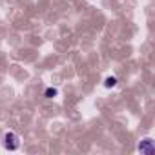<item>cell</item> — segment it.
<instances>
[{
  "label": "cell",
  "mask_w": 155,
  "mask_h": 155,
  "mask_svg": "<svg viewBox=\"0 0 155 155\" xmlns=\"http://www.w3.org/2000/svg\"><path fill=\"white\" fill-rule=\"evenodd\" d=\"M58 95V90L57 88H48L46 91H44V97L46 99H53V97H57Z\"/></svg>",
  "instance_id": "obj_3"
},
{
  "label": "cell",
  "mask_w": 155,
  "mask_h": 155,
  "mask_svg": "<svg viewBox=\"0 0 155 155\" xmlns=\"http://www.w3.org/2000/svg\"><path fill=\"white\" fill-rule=\"evenodd\" d=\"M139 151L140 153H146V155H151L155 150H153V142L150 140V139H144L140 144H139Z\"/></svg>",
  "instance_id": "obj_2"
},
{
  "label": "cell",
  "mask_w": 155,
  "mask_h": 155,
  "mask_svg": "<svg viewBox=\"0 0 155 155\" xmlns=\"http://www.w3.org/2000/svg\"><path fill=\"white\" fill-rule=\"evenodd\" d=\"M4 148L6 150H9V151H13V150H18V146H20V137L15 133V131H8V133H4Z\"/></svg>",
  "instance_id": "obj_1"
},
{
  "label": "cell",
  "mask_w": 155,
  "mask_h": 155,
  "mask_svg": "<svg viewBox=\"0 0 155 155\" xmlns=\"http://www.w3.org/2000/svg\"><path fill=\"white\" fill-rule=\"evenodd\" d=\"M117 84V79L115 77H110V79H106V88H113Z\"/></svg>",
  "instance_id": "obj_4"
}]
</instances>
